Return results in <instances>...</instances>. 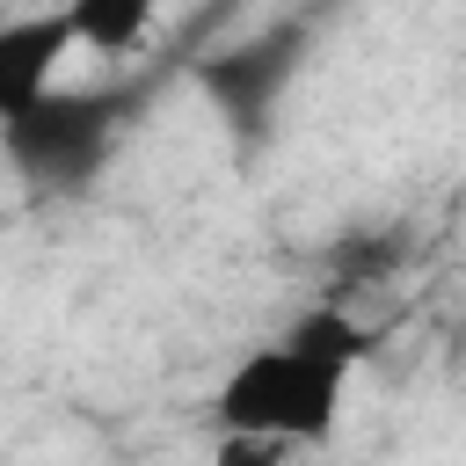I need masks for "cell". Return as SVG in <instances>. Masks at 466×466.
Returning a JSON list of instances; mask_svg holds the SVG:
<instances>
[{"label": "cell", "instance_id": "6", "mask_svg": "<svg viewBox=\"0 0 466 466\" xmlns=\"http://www.w3.org/2000/svg\"><path fill=\"white\" fill-rule=\"evenodd\" d=\"M211 466H284V444H269V437H233V430H218V444H211Z\"/></svg>", "mask_w": 466, "mask_h": 466}, {"label": "cell", "instance_id": "4", "mask_svg": "<svg viewBox=\"0 0 466 466\" xmlns=\"http://www.w3.org/2000/svg\"><path fill=\"white\" fill-rule=\"evenodd\" d=\"M299 44L284 36V44H269V51H233V58H211L204 66V87H211V102L226 109V116H240V124H262L269 116V102H277V87L291 80V58Z\"/></svg>", "mask_w": 466, "mask_h": 466}, {"label": "cell", "instance_id": "3", "mask_svg": "<svg viewBox=\"0 0 466 466\" xmlns=\"http://www.w3.org/2000/svg\"><path fill=\"white\" fill-rule=\"evenodd\" d=\"M73 51V22L58 15H15L0 22V124L22 116L29 102H44L58 87V58Z\"/></svg>", "mask_w": 466, "mask_h": 466}, {"label": "cell", "instance_id": "1", "mask_svg": "<svg viewBox=\"0 0 466 466\" xmlns=\"http://www.w3.org/2000/svg\"><path fill=\"white\" fill-rule=\"evenodd\" d=\"M371 357V328L350 306H306L277 342H255L211 393L218 430L233 437H269L284 451L328 444L342 422L350 371Z\"/></svg>", "mask_w": 466, "mask_h": 466}, {"label": "cell", "instance_id": "2", "mask_svg": "<svg viewBox=\"0 0 466 466\" xmlns=\"http://www.w3.org/2000/svg\"><path fill=\"white\" fill-rule=\"evenodd\" d=\"M124 109L131 102L109 87H51L44 102L0 124V153L29 189H87L116 153Z\"/></svg>", "mask_w": 466, "mask_h": 466}, {"label": "cell", "instance_id": "5", "mask_svg": "<svg viewBox=\"0 0 466 466\" xmlns=\"http://www.w3.org/2000/svg\"><path fill=\"white\" fill-rule=\"evenodd\" d=\"M66 22H73V51H95V58H131L153 36L146 0H80L66 7Z\"/></svg>", "mask_w": 466, "mask_h": 466}]
</instances>
